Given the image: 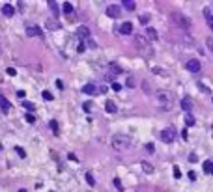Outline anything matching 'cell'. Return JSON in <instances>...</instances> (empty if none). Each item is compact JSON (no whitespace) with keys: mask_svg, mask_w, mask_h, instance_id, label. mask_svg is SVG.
Here are the masks:
<instances>
[{"mask_svg":"<svg viewBox=\"0 0 213 192\" xmlns=\"http://www.w3.org/2000/svg\"><path fill=\"white\" fill-rule=\"evenodd\" d=\"M153 99H155V104H157L161 110H170L174 106V93H172V91H168V90L155 91Z\"/></svg>","mask_w":213,"mask_h":192,"instance_id":"obj_1","label":"cell"},{"mask_svg":"<svg viewBox=\"0 0 213 192\" xmlns=\"http://www.w3.org/2000/svg\"><path fill=\"white\" fill-rule=\"evenodd\" d=\"M110 146L116 151H127L131 147V140H129V136H124V134H114L110 140Z\"/></svg>","mask_w":213,"mask_h":192,"instance_id":"obj_2","label":"cell"},{"mask_svg":"<svg viewBox=\"0 0 213 192\" xmlns=\"http://www.w3.org/2000/svg\"><path fill=\"white\" fill-rule=\"evenodd\" d=\"M170 19L174 21V24H176V26L183 28V30H189V28H191V19L185 17L181 11H172V13H170Z\"/></svg>","mask_w":213,"mask_h":192,"instance_id":"obj_3","label":"cell"},{"mask_svg":"<svg viewBox=\"0 0 213 192\" xmlns=\"http://www.w3.org/2000/svg\"><path fill=\"white\" fill-rule=\"evenodd\" d=\"M135 45L144 52V56H152V47H150V43H148V39H144L142 35H137V38H135Z\"/></svg>","mask_w":213,"mask_h":192,"instance_id":"obj_4","label":"cell"},{"mask_svg":"<svg viewBox=\"0 0 213 192\" xmlns=\"http://www.w3.org/2000/svg\"><path fill=\"white\" fill-rule=\"evenodd\" d=\"M161 138H163V142H166V144H172V142L176 140V129H174V127L165 129L161 132Z\"/></svg>","mask_w":213,"mask_h":192,"instance_id":"obj_5","label":"cell"},{"mask_svg":"<svg viewBox=\"0 0 213 192\" xmlns=\"http://www.w3.org/2000/svg\"><path fill=\"white\" fill-rule=\"evenodd\" d=\"M120 73H122V67L116 65V63H110V65H109V71H106V80H112V82H114V79H116Z\"/></svg>","mask_w":213,"mask_h":192,"instance_id":"obj_6","label":"cell"},{"mask_svg":"<svg viewBox=\"0 0 213 192\" xmlns=\"http://www.w3.org/2000/svg\"><path fill=\"white\" fill-rule=\"evenodd\" d=\"M106 15H109L110 19H120V15H122V10H120V6L110 4L109 8H106Z\"/></svg>","mask_w":213,"mask_h":192,"instance_id":"obj_7","label":"cell"},{"mask_svg":"<svg viewBox=\"0 0 213 192\" xmlns=\"http://www.w3.org/2000/svg\"><path fill=\"white\" fill-rule=\"evenodd\" d=\"M200 62H198L196 58H193V60H189L187 63H185V69L187 71H191V73H198V71H200Z\"/></svg>","mask_w":213,"mask_h":192,"instance_id":"obj_8","label":"cell"},{"mask_svg":"<svg viewBox=\"0 0 213 192\" xmlns=\"http://www.w3.org/2000/svg\"><path fill=\"white\" fill-rule=\"evenodd\" d=\"M77 35H79L81 41L90 39V28L88 26H79V28H77Z\"/></svg>","mask_w":213,"mask_h":192,"instance_id":"obj_9","label":"cell"},{"mask_svg":"<svg viewBox=\"0 0 213 192\" xmlns=\"http://www.w3.org/2000/svg\"><path fill=\"white\" fill-rule=\"evenodd\" d=\"M47 8L51 10V13H53V17H54V19H56V17L60 15V6L56 4L54 0H49V2H47Z\"/></svg>","mask_w":213,"mask_h":192,"instance_id":"obj_10","label":"cell"},{"mask_svg":"<svg viewBox=\"0 0 213 192\" xmlns=\"http://www.w3.org/2000/svg\"><path fill=\"white\" fill-rule=\"evenodd\" d=\"M26 35H38V38H41V35H43V32H41V28L39 26H28L26 28Z\"/></svg>","mask_w":213,"mask_h":192,"instance_id":"obj_11","label":"cell"},{"mask_svg":"<svg viewBox=\"0 0 213 192\" xmlns=\"http://www.w3.org/2000/svg\"><path fill=\"white\" fill-rule=\"evenodd\" d=\"M181 108L185 110L187 114L193 110V101H191V97H183V99H181Z\"/></svg>","mask_w":213,"mask_h":192,"instance_id":"obj_12","label":"cell"},{"mask_svg":"<svg viewBox=\"0 0 213 192\" xmlns=\"http://www.w3.org/2000/svg\"><path fill=\"white\" fill-rule=\"evenodd\" d=\"M204 17H206V23H208V26L213 28V11H211V8H204Z\"/></svg>","mask_w":213,"mask_h":192,"instance_id":"obj_13","label":"cell"},{"mask_svg":"<svg viewBox=\"0 0 213 192\" xmlns=\"http://www.w3.org/2000/svg\"><path fill=\"white\" fill-rule=\"evenodd\" d=\"M146 35H148V41H155V39L159 38L157 30H155V28H152V26H148V28H146Z\"/></svg>","mask_w":213,"mask_h":192,"instance_id":"obj_14","label":"cell"},{"mask_svg":"<svg viewBox=\"0 0 213 192\" xmlns=\"http://www.w3.org/2000/svg\"><path fill=\"white\" fill-rule=\"evenodd\" d=\"M45 28H47V30H58L60 24H58V21H56V19H47Z\"/></svg>","mask_w":213,"mask_h":192,"instance_id":"obj_15","label":"cell"},{"mask_svg":"<svg viewBox=\"0 0 213 192\" xmlns=\"http://www.w3.org/2000/svg\"><path fill=\"white\" fill-rule=\"evenodd\" d=\"M122 8H124L125 11H135V10H137V4H135L133 0H124V2H122Z\"/></svg>","mask_w":213,"mask_h":192,"instance_id":"obj_16","label":"cell"},{"mask_svg":"<svg viewBox=\"0 0 213 192\" xmlns=\"http://www.w3.org/2000/svg\"><path fill=\"white\" fill-rule=\"evenodd\" d=\"M82 91L86 95H95L97 93V88H95V84H86V86L82 88Z\"/></svg>","mask_w":213,"mask_h":192,"instance_id":"obj_17","label":"cell"},{"mask_svg":"<svg viewBox=\"0 0 213 192\" xmlns=\"http://www.w3.org/2000/svg\"><path fill=\"white\" fill-rule=\"evenodd\" d=\"M120 32L125 34V35H127V34H131V32H133V24L129 23V21H125V23H124L122 26H120Z\"/></svg>","mask_w":213,"mask_h":192,"instance_id":"obj_18","label":"cell"},{"mask_svg":"<svg viewBox=\"0 0 213 192\" xmlns=\"http://www.w3.org/2000/svg\"><path fill=\"white\" fill-rule=\"evenodd\" d=\"M202 168H204V174H206V175H211V174H213V162H211V160H204Z\"/></svg>","mask_w":213,"mask_h":192,"instance_id":"obj_19","label":"cell"},{"mask_svg":"<svg viewBox=\"0 0 213 192\" xmlns=\"http://www.w3.org/2000/svg\"><path fill=\"white\" fill-rule=\"evenodd\" d=\"M140 168L144 170V174H153V166H152L148 160H142V162H140Z\"/></svg>","mask_w":213,"mask_h":192,"instance_id":"obj_20","label":"cell"},{"mask_svg":"<svg viewBox=\"0 0 213 192\" xmlns=\"http://www.w3.org/2000/svg\"><path fill=\"white\" fill-rule=\"evenodd\" d=\"M2 13L6 17H11L13 13H15V10H13V6H10V4H4V8H2Z\"/></svg>","mask_w":213,"mask_h":192,"instance_id":"obj_21","label":"cell"},{"mask_svg":"<svg viewBox=\"0 0 213 192\" xmlns=\"http://www.w3.org/2000/svg\"><path fill=\"white\" fill-rule=\"evenodd\" d=\"M0 108H2V110H6V112H8V110L11 108L10 101H8V99H6V97H2V95H0Z\"/></svg>","mask_w":213,"mask_h":192,"instance_id":"obj_22","label":"cell"},{"mask_svg":"<svg viewBox=\"0 0 213 192\" xmlns=\"http://www.w3.org/2000/svg\"><path fill=\"white\" fill-rule=\"evenodd\" d=\"M105 108H106V112L114 114V112H116V104H114V101H110V99H109V101L105 103Z\"/></svg>","mask_w":213,"mask_h":192,"instance_id":"obj_23","label":"cell"},{"mask_svg":"<svg viewBox=\"0 0 213 192\" xmlns=\"http://www.w3.org/2000/svg\"><path fill=\"white\" fill-rule=\"evenodd\" d=\"M125 86H127V88H135V86H137V80H135V77H133V75H129V77H127V80H125Z\"/></svg>","mask_w":213,"mask_h":192,"instance_id":"obj_24","label":"cell"},{"mask_svg":"<svg viewBox=\"0 0 213 192\" xmlns=\"http://www.w3.org/2000/svg\"><path fill=\"white\" fill-rule=\"evenodd\" d=\"M183 119H185V125H189V127L195 125V118L191 116V114H183Z\"/></svg>","mask_w":213,"mask_h":192,"instance_id":"obj_25","label":"cell"},{"mask_svg":"<svg viewBox=\"0 0 213 192\" xmlns=\"http://www.w3.org/2000/svg\"><path fill=\"white\" fill-rule=\"evenodd\" d=\"M23 106L30 112V114H34V110H36V106H34V103H30V101H23Z\"/></svg>","mask_w":213,"mask_h":192,"instance_id":"obj_26","label":"cell"},{"mask_svg":"<svg viewBox=\"0 0 213 192\" xmlns=\"http://www.w3.org/2000/svg\"><path fill=\"white\" fill-rule=\"evenodd\" d=\"M62 10H64V13H67V15H69V13H73V6H71L69 2H64Z\"/></svg>","mask_w":213,"mask_h":192,"instance_id":"obj_27","label":"cell"},{"mask_svg":"<svg viewBox=\"0 0 213 192\" xmlns=\"http://www.w3.org/2000/svg\"><path fill=\"white\" fill-rule=\"evenodd\" d=\"M138 21L142 24H148V23H150V13H142V15L138 17Z\"/></svg>","mask_w":213,"mask_h":192,"instance_id":"obj_28","label":"cell"},{"mask_svg":"<svg viewBox=\"0 0 213 192\" xmlns=\"http://www.w3.org/2000/svg\"><path fill=\"white\" fill-rule=\"evenodd\" d=\"M41 97H43L45 101H53V93H51L49 90H43V91H41Z\"/></svg>","mask_w":213,"mask_h":192,"instance_id":"obj_29","label":"cell"},{"mask_svg":"<svg viewBox=\"0 0 213 192\" xmlns=\"http://www.w3.org/2000/svg\"><path fill=\"white\" fill-rule=\"evenodd\" d=\"M84 177H86V183L90 185V187H94V185H95V179H94V175H92L90 172H88L86 175H84Z\"/></svg>","mask_w":213,"mask_h":192,"instance_id":"obj_30","label":"cell"},{"mask_svg":"<svg viewBox=\"0 0 213 192\" xmlns=\"http://www.w3.org/2000/svg\"><path fill=\"white\" fill-rule=\"evenodd\" d=\"M49 127L53 129V132H58V121H56V119H51V121H49Z\"/></svg>","mask_w":213,"mask_h":192,"instance_id":"obj_31","label":"cell"},{"mask_svg":"<svg viewBox=\"0 0 213 192\" xmlns=\"http://www.w3.org/2000/svg\"><path fill=\"white\" fill-rule=\"evenodd\" d=\"M114 187H116V190H118V192H124V185H122V181H120L118 177L114 179Z\"/></svg>","mask_w":213,"mask_h":192,"instance_id":"obj_32","label":"cell"},{"mask_svg":"<svg viewBox=\"0 0 213 192\" xmlns=\"http://www.w3.org/2000/svg\"><path fill=\"white\" fill-rule=\"evenodd\" d=\"M15 151H17V155H19L21 159H24V157H26V151H24L23 147H19V146H17V147H15Z\"/></svg>","mask_w":213,"mask_h":192,"instance_id":"obj_33","label":"cell"},{"mask_svg":"<svg viewBox=\"0 0 213 192\" xmlns=\"http://www.w3.org/2000/svg\"><path fill=\"white\" fill-rule=\"evenodd\" d=\"M153 73H157V75H161V77H168V73H166V71H163L161 67H153Z\"/></svg>","mask_w":213,"mask_h":192,"instance_id":"obj_34","label":"cell"},{"mask_svg":"<svg viewBox=\"0 0 213 192\" xmlns=\"http://www.w3.org/2000/svg\"><path fill=\"white\" fill-rule=\"evenodd\" d=\"M172 172H174V177H176V179H180V177H181V170L178 168V166H174V168H172Z\"/></svg>","mask_w":213,"mask_h":192,"instance_id":"obj_35","label":"cell"},{"mask_svg":"<svg viewBox=\"0 0 213 192\" xmlns=\"http://www.w3.org/2000/svg\"><path fill=\"white\" fill-rule=\"evenodd\" d=\"M24 119H26L28 123H34V121H36V116H34V114H26V118H24Z\"/></svg>","mask_w":213,"mask_h":192,"instance_id":"obj_36","label":"cell"},{"mask_svg":"<svg viewBox=\"0 0 213 192\" xmlns=\"http://www.w3.org/2000/svg\"><path fill=\"white\" fill-rule=\"evenodd\" d=\"M112 90H114V91H120V90H122V84H120V82H112Z\"/></svg>","mask_w":213,"mask_h":192,"instance_id":"obj_37","label":"cell"},{"mask_svg":"<svg viewBox=\"0 0 213 192\" xmlns=\"http://www.w3.org/2000/svg\"><path fill=\"white\" fill-rule=\"evenodd\" d=\"M6 73H8L10 77H15V75H17V71L13 69V67H8V69H6Z\"/></svg>","mask_w":213,"mask_h":192,"instance_id":"obj_38","label":"cell"},{"mask_svg":"<svg viewBox=\"0 0 213 192\" xmlns=\"http://www.w3.org/2000/svg\"><path fill=\"white\" fill-rule=\"evenodd\" d=\"M198 88H200V90L204 91V93H209V88H206V86H204L202 82H198Z\"/></svg>","mask_w":213,"mask_h":192,"instance_id":"obj_39","label":"cell"},{"mask_svg":"<svg viewBox=\"0 0 213 192\" xmlns=\"http://www.w3.org/2000/svg\"><path fill=\"white\" fill-rule=\"evenodd\" d=\"M84 49H86V45H84V41H81V43H79V47H77V51H79V52H82Z\"/></svg>","mask_w":213,"mask_h":192,"instance_id":"obj_40","label":"cell"},{"mask_svg":"<svg viewBox=\"0 0 213 192\" xmlns=\"http://www.w3.org/2000/svg\"><path fill=\"white\" fill-rule=\"evenodd\" d=\"M56 88H58V90H64V82L58 79V80H56Z\"/></svg>","mask_w":213,"mask_h":192,"instance_id":"obj_41","label":"cell"},{"mask_svg":"<svg viewBox=\"0 0 213 192\" xmlns=\"http://www.w3.org/2000/svg\"><path fill=\"white\" fill-rule=\"evenodd\" d=\"M146 149H148V151H150V153H153V151H155V147H153V144H146Z\"/></svg>","mask_w":213,"mask_h":192,"instance_id":"obj_42","label":"cell"},{"mask_svg":"<svg viewBox=\"0 0 213 192\" xmlns=\"http://www.w3.org/2000/svg\"><path fill=\"white\" fill-rule=\"evenodd\" d=\"M189 160H191V162H196L198 159H196V155H195V153H191V155H189Z\"/></svg>","mask_w":213,"mask_h":192,"instance_id":"obj_43","label":"cell"},{"mask_svg":"<svg viewBox=\"0 0 213 192\" xmlns=\"http://www.w3.org/2000/svg\"><path fill=\"white\" fill-rule=\"evenodd\" d=\"M189 179L195 181V179H196V172H189Z\"/></svg>","mask_w":213,"mask_h":192,"instance_id":"obj_44","label":"cell"},{"mask_svg":"<svg viewBox=\"0 0 213 192\" xmlns=\"http://www.w3.org/2000/svg\"><path fill=\"white\" fill-rule=\"evenodd\" d=\"M84 110L90 112V110H92V103H84Z\"/></svg>","mask_w":213,"mask_h":192,"instance_id":"obj_45","label":"cell"},{"mask_svg":"<svg viewBox=\"0 0 213 192\" xmlns=\"http://www.w3.org/2000/svg\"><path fill=\"white\" fill-rule=\"evenodd\" d=\"M67 159H71V160H79V159H77L73 153H69V155H67Z\"/></svg>","mask_w":213,"mask_h":192,"instance_id":"obj_46","label":"cell"},{"mask_svg":"<svg viewBox=\"0 0 213 192\" xmlns=\"http://www.w3.org/2000/svg\"><path fill=\"white\" fill-rule=\"evenodd\" d=\"M19 192H26V190H24V188H21V190H19Z\"/></svg>","mask_w":213,"mask_h":192,"instance_id":"obj_47","label":"cell"}]
</instances>
